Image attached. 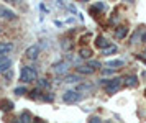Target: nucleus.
<instances>
[{
	"label": "nucleus",
	"mask_w": 146,
	"mask_h": 123,
	"mask_svg": "<svg viewBox=\"0 0 146 123\" xmlns=\"http://www.w3.org/2000/svg\"><path fill=\"white\" fill-rule=\"evenodd\" d=\"M121 84H123V79H120V77L110 79V80H104V85H105V92H107V94H110V95L117 94V92L120 90Z\"/></svg>",
	"instance_id": "1"
},
{
	"label": "nucleus",
	"mask_w": 146,
	"mask_h": 123,
	"mask_svg": "<svg viewBox=\"0 0 146 123\" xmlns=\"http://www.w3.org/2000/svg\"><path fill=\"white\" fill-rule=\"evenodd\" d=\"M36 77H38V74H36V71H35L33 67H30V66L21 67L20 82H33V80H36Z\"/></svg>",
	"instance_id": "2"
},
{
	"label": "nucleus",
	"mask_w": 146,
	"mask_h": 123,
	"mask_svg": "<svg viewBox=\"0 0 146 123\" xmlns=\"http://www.w3.org/2000/svg\"><path fill=\"white\" fill-rule=\"evenodd\" d=\"M15 49V45L13 43H10V41H2L0 43V56H7Z\"/></svg>",
	"instance_id": "3"
},
{
	"label": "nucleus",
	"mask_w": 146,
	"mask_h": 123,
	"mask_svg": "<svg viewBox=\"0 0 146 123\" xmlns=\"http://www.w3.org/2000/svg\"><path fill=\"white\" fill-rule=\"evenodd\" d=\"M62 100H64L66 104H76V102L79 100V94H77L76 90H67L66 94H64Z\"/></svg>",
	"instance_id": "4"
},
{
	"label": "nucleus",
	"mask_w": 146,
	"mask_h": 123,
	"mask_svg": "<svg viewBox=\"0 0 146 123\" xmlns=\"http://www.w3.org/2000/svg\"><path fill=\"white\" fill-rule=\"evenodd\" d=\"M25 56H27L28 59H31V61H35V59L40 56V46H36V45H33V46H30L27 51H25Z\"/></svg>",
	"instance_id": "5"
},
{
	"label": "nucleus",
	"mask_w": 146,
	"mask_h": 123,
	"mask_svg": "<svg viewBox=\"0 0 146 123\" xmlns=\"http://www.w3.org/2000/svg\"><path fill=\"white\" fill-rule=\"evenodd\" d=\"M17 15H15L13 10H10V8H7V7L0 5V18L3 20H13Z\"/></svg>",
	"instance_id": "6"
},
{
	"label": "nucleus",
	"mask_w": 146,
	"mask_h": 123,
	"mask_svg": "<svg viewBox=\"0 0 146 123\" xmlns=\"http://www.w3.org/2000/svg\"><path fill=\"white\" fill-rule=\"evenodd\" d=\"M67 67H69V66H67L66 61H59V62L53 64V72H54V74H66Z\"/></svg>",
	"instance_id": "7"
},
{
	"label": "nucleus",
	"mask_w": 146,
	"mask_h": 123,
	"mask_svg": "<svg viewBox=\"0 0 146 123\" xmlns=\"http://www.w3.org/2000/svg\"><path fill=\"white\" fill-rule=\"evenodd\" d=\"M12 66V61L7 58V56H0V74L2 72H7Z\"/></svg>",
	"instance_id": "8"
},
{
	"label": "nucleus",
	"mask_w": 146,
	"mask_h": 123,
	"mask_svg": "<svg viewBox=\"0 0 146 123\" xmlns=\"http://www.w3.org/2000/svg\"><path fill=\"white\" fill-rule=\"evenodd\" d=\"M13 107H15L13 102L8 100V98H2V100H0V110L2 112H10Z\"/></svg>",
	"instance_id": "9"
},
{
	"label": "nucleus",
	"mask_w": 146,
	"mask_h": 123,
	"mask_svg": "<svg viewBox=\"0 0 146 123\" xmlns=\"http://www.w3.org/2000/svg\"><path fill=\"white\" fill-rule=\"evenodd\" d=\"M18 122L20 123H31L33 122V117H31V113L28 110H23L20 113V117H18Z\"/></svg>",
	"instance_id": "10"
},
{
	"label": "nucleus",
	"mask_w": 146,
	"mask_h": 123,
	"mask_svg": "<svg viewBox=\"0 0 146 123\" xmlns=\"http://www.w3.org/2000/svg\"><path fill=\"white\" fill-rule=\"evenodd\" d=\"M108 45H110V43H108V41L105 39V36H102V35H99V36L95 38V46H97V48H100L102 51H104V49H105V48H107Z\"/></svg>",
	"instance_id": "11"
},
{
	"label": "nucleus",
	"mask_w": 146,
	"mask_h": 123,
	"mask_svg": "<svg viewBox=\"0 0 146 123\" xmlns=\"http://www.w3.org/2000/svg\"><path fill=\"white\" fill-rule=\"evenodd\" d=\"M123 82H125L126 87H136V85H138V77H136V76H126V77L123 79Z\"/></svg>",
	"instance_id": "12"
},
{
	"label": "nucleus",
	"mask_w": 146,
	"mask_h": 123,
	"mask_svg": "<svg viewBox=\"0 0 146 123\" xmlns=\"http://www.w3.org/2000/svg\"><path fill=\"white\" fill-rule=\"evenodd\" d=\"M126 33H128V28H126V26H118V28L115 30V38L123 39L126 36Z\"/></svg>",
	"instance_id": "13"
},
{
	"label": "nucleus",
	"mask_w": 146,
	"mask_h": 123,
	"mask_svg": "<svg viewBox=\"0 0 146 123\" xmlns=\"http://www.w3.org/2000/svg\"><path fill=\"white\" fill-rule=\"evenodd\" d=\"M79 54H80V58H84V59H89L90 56H92V49L90 48H80V51H79Z\"/></svg>",
	"instance_id": "14"
},
{
	"label": "nucleus",
	"mask_w": 146,
	"mask_h": 123,
	"mask_svg": "<svg viewBox=\"0 0 146 123\" xmlns=\"http://www.w3.org/2000/svg\"><path fill=\"white\" fill-rule=\"evenodd\" d=\"M125 62L121 61V59H115V61H108L107 62V67H112V69H117V67H120V66H123Z\"/></svg>",
	"instance_id": "15"
},
{
	"label": "nucleus",
	"mask_w": 146,
	"mask_h": 123,
	"mask_svg": "<svg viewBox=\"0 0 146 123\" xmlns=\"http://www.w3.org/2000/svg\"><path fill=\"white\" fill-rule=\"evenodd\" d=\"M77 72L79 74H92L94 69H90L89 66H77Z\"/></svg>",
	"instance_id": "16"
},
{
	"label": "nucleus",
	"mask_w": 146,
	"mask_h": 123,
	"mask_svg": "<svg viewBox=\"0 0 146 123\" xmlns=\"http://www.w3.org/2000/svg\"><path fill=\"white\" fill-rule=\"evenodd\" d=\"M104 56H108V54H115V53H117V46H113V45H108L105 48V49H104Z\"/></svg>",
	"instance_id": "17"
},
{
	"label": "nucleus",
	"mask_w": 146,
	"mask_h": 123,
	"mask_svg": "<svg viewBox=\"0 0 146 123\" xmlns=\"http://www.w3.org/2000/svg\"><path fill=\"white\" fill-rule=\"evenodd\" d=\"M77 80H82L77 74H67L66 76V82H71L72 84V82H77Z\"/></svg>",
	"instance_id": "18"
},
{
	"label": "nucleus",
	"mask_w": 146,
	"mask_h": 123,
	"mask_svg": "<svg viewBox=\"0 0 146 123\" xmlns=\"http://www.w3.org/2000/svg\"><path fill=\"white\" fill-rule=\"evenodd\" d=\"M40 92H41L40 87H38V89H33V90L30 92V98H38V97L41 98V94H40Z\"/></svg>",
	"instance_id": "19"
},
{
	"label": "nucleus",
	"mask_w": 146,
	"mask_h": 123,
	"mask_svg": "<svg viewBox=\"0 0 146 123\" xmlns=\"http://www.w3.org/2000/svg\"><path fill=\"white\" fill-rule=\"evenodd\" d=\"M15 94H17V95H25V94H28V90L25 87H17V89H15Z\"/></svg>",
	"instance_id": "20"
},
{
	"label": "nucleus",
	"mask_w": 146,
	"mask_h": 123,
	"mask_svg": "<svg viewBox=\"0 0 146 123\" xmlns=\"http://www.w3.org/2000/svg\"><path fill=\"white\" fill-rule=\"evenodd\" d=\"M87 66H89L90 69H94V71H95V69H99V67H100V62H99V61H90Z\"/></svg>",
	"instance_id": "21"
},
{
	"label": "nucleus",
	"mask_w": 146,
	"mask_h": 123,
	"mask_svg": "<svg viewBox=\"0 0 146 123\" xmlns=\"http://www.w3.org/2000/svg\"><path fill=\"white\" fill-rule=\"evenodd\" d=\"M38 84H40V89H41V87H44V89H48V87H49V82H48L46 79H41V80H38Z\"/></svg>",
	"instance_id": "22"
},
{
	"label": "nucleus",
	"mask_w": 146,
	"mask_h": 123,
	"mask_svg": "<svg viewBox=\"0 0 146 123\" xmlns=\"http://www.w3.org/2000/svg\"><path fill=\"white\" fill-rule=\"evenodd\" d=\"M53 98H54V95H51V94L49 95H41V100H44V102H51Z\"/></svg>",
	"instance_id": "23"
},
{
	"label": "nucleus",
	"mask_w": 146,
	"mask_h": 123,
	"mask_svg": "<svg viewBox=\"0 0 146 123\" xmlns=\"http://www.w3.org/2000/svg\"><path fill=\"white\" fill-rule=\"evenodd\" d=\"M89 123H102V120H100V117H90Z\"/></svg>",
	"instance_id": "24"
},
{
	"label": "nucleus",
	"mask_w": 146,
	"mask_h": 123,
	"mask_svg": "<svg viewBox=\"0 0 146 123\" xmlns=\"http://www.w3.org/2000/svg\"><path fill=\"white\" fill-rule=\"evenodd\" d=\"M110 72H112V69H104V71H102V74H104V76H108Z\"/></svg>",
	"instance_id": "25"
},
{
	"label": "nucleus",
	"mask_w": 146,
	"mask_h": 123,
	"mask_svg": "<svg viewBox=\"0 0 146 123\" xmlns=\"http://www.w3.org/2000/svg\"><path fill=\"white\" fill-rule=\"evenodd\" d=\"M141 77H143V79L146 80V71H143V74H141Z\"/></svg>",
	"instance_id": "26"
},
{
	"label": "nucleus",
	"mask_w": 146,
	"mask_h": 123,
	"mask_svg": "<svg viewBox=\"0 0 146 123\" xmlns=\"http://www.w3.org/2000/svg\"><path fill=\"white\" fill-rule=\"evenodd\" d=\"M145 58H146V49H145Z\"/></svg>",
	"instance_id": "27"
},
{
	"label": "nucleus",
	"mask_w": 146,
	"mask_h": 123,
	"mask_svg": "<svg viewBox=\"0 0 146 123\" xmlns=\"http://www.w3.org/2000/svg\"><path fill=\"white\" fill-rule=\"evenodd\" d=\"M15 123H20V122H15Z\"/></svg>",
	"instance_id": "28"
}]
</instances>
